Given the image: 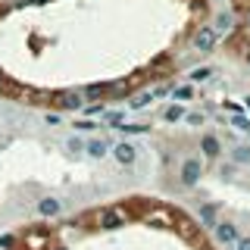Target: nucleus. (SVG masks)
I'll return each mask as SVG.
<instances>
[{"label": "nucleus", "instance_id": "obj_1", "mask_svg": "<svg viewBox=\"0 0 250 250\" xmlns=\"http://www.w3.org/2000/svg\"><path fill=\"white\" fill-rule=\"evenodd\" d=\"M216 44H219V31L213 25H200L197 31H194V38H191V47L197 53H213Z\"/></svg>", "mask_w": 250, "mask_h": 250}, {"label": "nucleus", "instance_id": "obj_2", "mask_svg": "<svg viewBox=\"0 0 250 250\" xmlns=\"http://www.w3.org/2000/svg\"><path fill=\"white\" fill-rule=\"evenodd\" d=\"M203 175V160L200 156H188V160L182 163V169H178V182H182L185 188H194L200 182Z\"/></svg>", "mask_w": 250, "mask_h": 250}, {"label": "nucleus", "instance_id": "obj_3", "mask_svg": "<svg viewBox=\"0 0 250 250\" xmlns=\"http://www.w3.org/2000/svg\"><path fill=\"white\" fill-rule=\"evenodd\" d=\"M122 225H125V213H122V209H116V207L100 209V216H97V229H104V231H116V229H122Z\"/></svg>", "mask_w": 250, "mask_h": 250}, {"label": "nucleus", "instance_id": "obj_4", "mask_svg": "<svg viewBox=\"0 0 250 250\" xmlns=\"http://www.w3.org/2000/svg\"><path fill=\"white\" fill-rule=\"evenodd\" d=\"M109 153L116 156L119 166H135V160H138V150H135L131 141H119V144H113V147H109Z\"/></svg>", "mask_w": 250, "mask_h": 250}, {"label": "nucleus", "instance_id": "obj_5", "mask_svg": "<svg viewBox=\"0 0 250 250\" xmlns=\"http://www.w3.org/2000/svg\"><path fill=\"white\" fill-rule=\"evenodd\" d=\"M213 231H216V241H219V244H225V247H234V244H238V238H241V229L234 222H229V219L219 222Z\"/></svg>", "mask_w": 250, "mask_h": 250}, {"label": "nucleus", "instance_id": "obj_6", "mask_svg": "<svg viewBox=\"0 0 250 250\" xmlns=\"http://www.w3.org/2000/svg\"><path fill=\"white\" fill-rule=\"evenodd\" d=\"M57 106H60V109H66V113L84 109V97H82V91H62V94H57Z\"/></svg>", "mask_w": 250, "mask_h": 250}, {"label": "nucleus", "instance_id": "obj_7", "mask_svg": "<svg viewBox=\"0 0 250 250\" xmlns=\"http://www.w3.org/2000/svg\"><path fill=\"white\" fill-rule=\"evenodd\" d=\"M200 153L207 156V160H219V156H222V138L219 135H203L200 138Z\"/></svg>", "mask_w": 250, "mask_h": 250}, {"label": "nucleus", "instance_id": "obj_8", "mask_svg": "<svg viewBox=\"0 0 250 250\" xmlns=\"http://www.w3.org/2000/svg\"><path fill=\"white\" fill-rule=\"evenodd\" d=\"M35 209H38V216H41V219H53V216L62 213V203L57 197H41V200L35 203Z\"/></svg>", "mask_w": 250, "mask_h": 250}, {"label": "nucleus", "instance_id": "obj_9", "mask_svg": "<svg viewBox=\"0 0 250 250\" xmlns=\"http://www.w3.org/2000/svg\"><path fill=\"white\" fill-rule=\"evenodd\" d=\"M84 153H88L91 160H104V156L109 153V144L104 138H88L84 141Z\"/></svg>", "mask_w": 250, "mask_h": 250}, {"label": "nucleus", "instance_id": "obj_10", "mask_svg": "<svg viewBox=\"0 0 250 250\" xmlns=\"http://www.w3.org/2000/svg\"><path fill=\"white\" fill-rule=\"evenodd\" d=\"M219 209H216V203H200V209H197V216H200V225L203 229H216L219 225Z\"/></svg>", "mask_w": 250, "mask_h": 250}, {"label": "nucleus", "instance_id": "obj_11", "mask_svg": "<svg viewBox=\"0 0 250 250\" xmlns=\"http://www.w3.org/2000/svg\"><path fill=\"white\" fill-rule=\"evenodd\" d=\"M106 91H109V82H97V84H88V88L82 91V97H84V104H88V100H94V104H104Z\"/></svg>", "mask_w": 250, "mask_h": 250}, {"label": "nucleus", "instance_id": "obj_12", "mask_svg": "<svg viewBox=\"0 0 250 250\" xmlns=\"http://www.w3.org/2000/svg\"><path fill=\"white\" fill-rule=\"evenodd\" d=\"M209 75H213L209 66H197V69L188 72V84H203V82H209Z\"/></svg>", "mask_w": 250, "mask_h": 250}, {"label": "nucleus", "instance_id": "obj_13", "mask_svg": "<svg viewBox=\"0 0 250 250\" xmlns=\"http://www.w3.org/2000/svg\"><path fill=\"white\" fill-rule=\"evenodd\" d=\"M231 163H234V166H247V163H250V144L231 147Z\"/></svg>", "mask_w": 250, "mask_h": 250}, {"label": "nucleus", "instance_id": "obj_14", "mask_svg": "<svg viewBox=\"0 0 250 250\" xmlns=\"http://www.w3.org/2000/svg\"><path fill=\"white\" fill-rule=\"evenodd\" d=\"M153 104V94L150 91H141V94H135V97L128 100V109H147Z\"/></svg>", "mask_w": 250, "mask_h": 250}, {"label": "nucleus", "instance_id": "obj_15", "mask_svg": "<svg viewBox=\"0 0 250 250\" xmlns=\"http://www.w3.org/2000/svg\"><path fill=\"white\" fill-rule=\"evenodd\" d=\"M163 119H166V122H182V119H185V106H182V104L166 106V109H163Z\"/></svg>", "mask_w": 250, "mask_h": 250}, {"label": "nucleus", "instance_id": "obj_16", "mask_svg": "<svg viewBox=\"0 0 250 250\" xmlns=\"http://www.w3.org/2000/svg\"><path fill=\"white\" fill-rule=\"evenodd\" d=\"M213 28L219 31V38H222L225 31H231V13H219L216 22H213Z\"/></svg>", "mask_w": 250, "mask_h": 250}, {"label": "nucleus", "instance_id": "obj_17", "mask_svg": "<svg viewBox=\"0 0 250 250\" xmlns=\"http://www.w3.org/2000/svg\"><path fill=\"white\" fill-rule=\"evenodd\" d=\"M119 131H125V135H144V131H150V125H144V122H122Z\"/></svg>", "mask_w": 250, "mask_h": 250}, {"label": "nucleus", "instance_id": "obj_18", "mask_svg": "<svg viewBox=\"0 0 250 250\" xmlns=\"http://www.w3.org/2000/svg\"><path fill=\"white\" fill-rule=\"evenodd\" d=\"M125 94H128V82H119V84H116V82H109V91H106V97H125Z\"/></svg>", "mask_w": 250, "mask_h": 250}, {"label": "nucleus", "instance_id": "obj_19", "mask_svg": "<svg viewBox=\"0 0 250 250\" xmlns=\"http://www.w3.org/2000/svg\"><path fill=\"white\" fill-rule=\"evenodd\" d=\"M106 125H113V128H119V125L125 122V113H122V109H106Z\"/></svg>", "mask_w": 250, "mask_h": 250}, {"label": "nucleus", "instance_id": "obj_20", "mask_svg": "<svg viewBox=\"0 0 250 250\" xmlns=\"http://www.w3.org/2000/svg\"><path fill=\"white\" fill-rule=\"evenodd\" d=\"M172 97H175V100H194V84H182V88H175Z\"/></svg>", "mask_w": 250, "mask_h": 250}, {"label": "nucleus", "instance_id": "obj_21", "mask_svg": "<svg viewBox=\"0 0 250 250\" xmlns=\"http://www.w3.org/2000/svg\"><path fill=\"white\" fill-rule=\"evenodd\" d=\"M231 128H238V131H250V119L244 113H234L231 116Z\"/></svg>", "mask_w": 250, "mask_h": 250}, {"label": "nucleus", "instance_id": "obj_22", "mask_svg": "<svg viewBox=\"0 0 250 250\" xmlns=\"http://www.w3.org/2000/svg\"><path fill=\"white\" fill-rule=\"evenodd\" d=\"M82 113L84 116H100V113H106V104H84Z\"/></svg>", "mask_w": 250, "mask_h": 250}, {"label": "nucleus", "instance_id": "obj_23", "mask_svg": "<svg viewBox=\"0 0 250 250\" xmlns=\"http://www.w3.org/2000/svg\"><path fill=\"white\" fill-rule=\"evenodd\" d=\"M172 91H175V88H172V84L166 82V84H160V88H153L150 94H153V100H163V97H169V94H172Z\"/></svg>", "mask_w": 250, "mask_h": 250}, {"label": "nucleus", "instance_id": "obj_24", "mask_svg": "<svg viewBox=\"0 0 250 250\" xmlns=\"http://www.w3.org/2000/svg\"><path fill=\"white\" fill-rule=\"evenodd\" d=\"M66 150H69V153H82V150H84V141H82V138H69V141H66Z\"/></svg>", "mask_w": 250, "mask_h": 250}, {"label": "nucleus", "instance_id": "obj_25", "mask_svg": "<svg viewBox=\"0 0 250 250\" xmlns=\"http://www.w3.org/2000/svg\"><path fill=\"white\" fill-rule=\"evenodd\" d=\"M182 122H188L191 128H197V125H203V113H185Z\"/></svg>", "mask_w": 250, "mask_h": 250}, {"label": "nucleus", "instance_id": "obj_26", "mask_svg": "<svg viewBox=\"0 0 250 250\" xmlns=\"http://www.w3.org/2000/svg\"><path fill=\"white\" fill-rule=\"evenodd\" d=\"M94 128H97V125H94L91 119H78L75 122V131H82V135H84V131H94Z\"/></svg>", "mask_w": 250, "mask_h": 250}, {"label": "nucleus", "instance_id": "obj_27", "mask_svg": "<svg viewBox=\"0 0 250 250\" xmlns=\"http://www.w3.org/2000/svg\"><path fill=\"white\" fill-rule=\"evenodd\" d=\"M234 250H250V234H241L238 244H234Z\"/></svg>", "mask_w": 250, "mask_h": 250}, {"label": "nucleus", "instance_id": "obj_28", "mask_svg": "<svg viewBox=\"0 0 250 250\" xmlns=\"http://www.w3.org/2000/svg\"><path fill=\"white\" fill-rule=\"evenodd\" d=\"M44 122H47V125H60L62 119H60V113H47V116H44Z\"/></svg>", "mask_w": 250, "mask_h": 250}, {"label": "nucleus", "instance_id": "obj_29", "mask_svg": "<svg viewBox=\"0 0 250 250\" xmlns=\"http://www.w3.org/2000/svg\"><path fill=\"white\" fill-rule=\"evenodd\" d=\"M16 244V241L10 238V234H0V247H13Z\"/></svg>", "mask_w": 250, "mask_h": 250}, {"label": "nucleus", "instance_id": "obj_30", "mask_svg": "<svg viewBox=\"0 0 250 250\" xmlns=\"http://www.w3.org/2000/svg\"><path fill=\"white\" fill-rule=\"evenodd\" d=\"M6 88V82H3V75H0V91H3Z\"/></svg>", "mask_w": 250, "mask_h": 250}, {"label": "nucleus", "instance_id": "obj_31", "mask_svg": "<svg viewBox=\"0 0 250 250\" xmlns=\"http://www.w3.org/2000/svg\"><path fill=\"white\" fill-rule=\"evenodd\" d=\"M31 3H50V0H31Z\"/></svg>", "mask_w": 250, "mask_h": 250}, {"label": "nucleus", "instance_id": "obj_32", "mask_svg": "<svg viewBox=\"0 0 250 250\" xmlns=\"http://www.w3.org/2000/svg\"><path fill=\"white\" fill-rule=\"evenodd\" d=\"M244 25H247V31H250V13H247V22H244Z\"/></svg>", "mask_w": 250, "mask_h": 250}, {"label": "nucleus", "instance_id": "obj_33", "mask_svg": "<svg viewBox=\"0 0 250 250\" xmlns=\"http://www.w3.org/2000/svg\"><path fill=\"white\" fill-rule=\"evenodd\" d=\"M50 250H66V247H50Z\"/></svg>", "mask_w": 250, "mask_h": 250}, {"label": "nucleus", "instance_id": "obj_34", "mask_svg": "<svg viewBox=\"0 0 250 250\" xmlns=\"http://www.w3.org/2000/svg\"><path fill=\"white\" fill-rule=\"evenodd\" d=\"M247 135H250V131H247Z\"/></svg>", "mask_w": 250, "mask_h": 250}]
</instances>
